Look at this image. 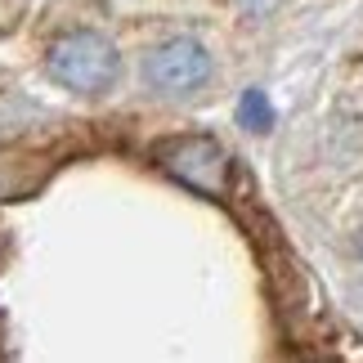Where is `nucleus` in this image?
<instances>
[{"mask_svg": "<svg viewBox=\"0 0 363 363\" xmlns=\"http://www.w3.org/2000/svg\"><path fill=\"white\" fill-rule=\"evenodd\" d=\"M45 72L72 94H104L121 77V54L104 32L77 27V32H63L59 40H50Z\"/></svg>", "mask_w": 363, "mask_h": 363, "instance_id": "nucleus-1", "label": "nucleus"}, {"mask_svg": "<svg viewBox=\"0 0 363 363\" xmlns=\"http://www.w3.org/2000/svg\"><path fill=\"white\" fill-rule=\"evenodd\" d=\"M157 162L166 175L193 193H206V198H225L229 193V152L211 135L166 139V144H157Z\"/></svg>", "mask_w": 363, "mask_h": 363, "instance_id": "nucleus-2", "label": "nucleus"}, {"mask_svg": "<svg viewBox=\"0 0 363 363\" xmlns=\"http://www.w3.org/2000/svg\"><path fill=\"white\" fill-rule=\"evenodd\" d=\"M144 81L157 94H171V99L198 94L211 81V54L193 36H171L144 59Z\"/></svg>", "mask_w": 363, "mask_h": 363, "instance_id": "nucleus-3", "label": "nucleus"}, {"mask_svg": "<svg viewBox=\"0 0 363 363\" xmlns=\"http://www.w3.org/2000/svg\"><path fill=\"white\" fill-rule=\"evenodd\" d=\"M50 162L27 152H0V202H23L45 184Z\"/></svg>", "mask_w": 363, "mask_h": 363, "instance_id": "nucleus-4", "label": "nucleus"}, {"mask_svg": "<svg viewBox=\"0 0 363 363\" xmlns=\"http://www.w3.org/2000/svg\"><path fill=\"white\" fill-rule=\"evenodd\" d=\"M238 125H247V130H256V135L274 125V108L264 99V90H247L238 99Z\"/></svg>", "mask_w": 363, "mask_h": 363, "instance_id": "nucleus-5", "label": "nucleus"}, {"mask_svg": "<svg viewBox=\"0 0 363 363\" xmlns=\"http://www.w3.org/2000/svg\"><path fill=\"white\" fill-rule=\"evenodd\" d=\"M278 5H283V0H238V9L247 13V18H269Z\"/></svg>", "mask_w": 363, "mask_h": 363, "instance_id": "nucleus-6", "label": "nucleus"}, {"mask_svg": "<svg viewBox=\"0 0 363 363\" xmlns=\"http://www.w3.org/2000/svg\"><path fill=\"white\" fill-rule=\"evenodd\" d=\"M359 251H363V233H359Z\"/></svg>", "mask_w": 363, "mask_h": 363, "instance_id": "nucleus-7", "label": "nucleus"}]
</instances>
